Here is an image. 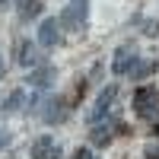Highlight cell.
I'll return each instance as SVG.
<instances>
[{"label":"cell","instance_id":"10","mask_svg":"<svg viewBox=\"0 0 159 159\" xmlns=\"http://www.w3.org/2000/svg\"><path fill=\"white\" fill-rule=\"evenodd\" d=\"M16 13H19V19H35L42 13V0H19Z\"/></svg>","mask_w":159,"mask_h":159},{"label":"cell","instance_id":"16","mask_svg":"<svg viewBox=\"0 0 159 159\" xmlns=\"http://www.w3.org/2000/svg\"><path fill=\"white\" fill-rule=\"evenodd\" d=\"M0 73H3V54H0Z\"/></svg>","mask_w":159,"mask_h":159},{"label":"cell","instance_id":"8","mask_svg":"<svg viewBox=\"0 0 159 159\" xmlns=\"http://www.w3.org/2000/svg\"><path fill=\"white\" fill-rule=\"evenodd\" d=\"M42 61V51H35L32 42H19V64L22 67H32V64Z\"/></svg>","mask_w":159,"mask_h":159},{"label":"cell","instance_id":"11","mask_svg":"<svg viewBox=\"0 0 159 159\" xmlns=\"http://www.w3.org/2000/svg\"><path fill=\"white\" fill-rule=\"evenodd\" d=\"M61 118H64V105H61V99H51V105L45 108V121L54 124V121H61Z\"/></svg>","mask_w":159,"mask_h":159},{"label":"cell","instance_id":"9","mask_svg":"<svg viewBox=\"0 0 159 159\" xmlns=\"http://www.w3.org/2000/svg\"><path fill=\"white\" fill-rule=\"evenodd\" d=\"M29 83H32L35 89H48L51 83H54V67H38V70L29 76Z\"/></svg>","mask_w":159,"mask_h":159},{"label":"cell","instance_id":"7","mask_svg":"<svg viewBox=\"0 0 159 159\" xmlns=\"http://www.w3.org/2000/svg\"><path fill=\"white\" fill-rule=\"evenodd\" d=\"M115 127H118V121H102V124H92V130H89V140L92 143H108L111 137H115Z\"/></svg>","mask_w":159,"mask_h":159},{"label":"cell","instance_id":"5","mask_svg":"<svg viewBox=\"0 0 159 159\" xmlns=\"http://www.w3.org/2000/svg\"><path fill=\"white\" fill-rule=\"evenodd\" d=\"M38 42H42L45 48L61 45V19H45L42 25H38Z\"/></svg>","mask_w":159,"mask_h":159},{"label":"cell","instance_id":"1","mask_svg":"<svg viewBox=\"0 0 159 159\" xmlns=\"http://www.w3.org/2000/svg\"><path fill=\"white\" fill-rule=\"evenodd\" d=\"M134 108H137L140 118H147V121L159 118V92L156 89H140L137 99H134Z\"/></svg>","mask_w":159,"mask_h":159},{"label":"cell","instance_id":"13","mask_svg":"<svg viewBox=\"0 0 159 159\" xmlns=\"http://www.w3.org/2000/svg\"><path fill=\"white\" fill-rule=\"evenodd\" d=\"M22 99H25V92H22V89H16V92H13V96L7 99L3 111H19V108H22Z\"/></svg>","mask_w":159,"mask_h":159},{"label":"cell","instance_id":"2","mask_svg":"<svg viewBox=\"0 0 159 159\" xmlns=\"http://www.w3.org/2000/svg\"><path fill=\"white\" fill-rule=\"evenodd\" d=\"M137 64H140V61H137V48H134V45H121V48L115 51L111 70H115L118 76H130V70H134Z\"/></svg>","mask_w":159,"mask_h":159},{"label":"cell","instance_id":"6","mask_svg":"<svg viewBox=\"0 0 159 159\" xmlns=\"http://www.w3.org/2000/svg\"><path fill=\"white\" fill-rule=\"evenodd\" d=\"M32 156L35 159H57L61 156V147H57V140H51V137H38L32 143Z\"/></svg>","mask_w":159,"mask_h":159},{"label":"cell","instance_id":"15","mask_svg":"<svg viewBox=\"0 0 159 159\" xmlns=\"http://www.w3.org/2000/svg\"><path fill=\"white\" fill-rule=\"evenodd\" d=\"M7 143H10V130H0V150H3Z\"/></svg>","mask_w":159,"mask_h":159},{"label":"cell","instance_id":"4","mask_svg":"<svg viewBox=\"0 0 159 159\" xmlns=\"http://www.w3.org/2000/svg\"><path fill=\"white\" fill-rule=\"evenodd\" d=\"M118 99V86H105L102 92H99V99H96V105L89 108V124H99V118H105V111L111 108V102Z\"/></svg>","mask_w":159,"mask_h":159},{"label":"cell","instance_id":"12","mask_svg":"<svg viewBox=\"0 0 159 159\" xmlns=\"http://www.w3.org/2000/svg\"><path fill=\"white\" fill-rule=\"evenodd\" d=\"M153 70H156V64H153V61H140L137 67L130 70V80H143V76H150Z\"/></svg>","mask_w":159,"mask_h":159},{"label":"cell","instance_id":"3","mask_svg":"<svg viewBox=\"0 0 159 159\" xmlns=\"http://www.w3.org/2000/svg\"><path fill=\"white\" fill-rule=\"evenodd\" d=\"M61 25L70 29V32H80L86 25V3H83V0H73V3L61 13Z\"/></svg>","mask_w":159,"mask_h":159},{"label":"cell","instance_id":"14","mask_svg":"<svg viewBox=\"0 0 159 159\" xmlns=\"http://www.w3.org/2000/svg\"><path fill=\"white\" fill-rule=\"evenodd\" d=\"M73 159H99V156L92 153V150H76V153H73Z\"/></svg>","mask_w":159,"mask_h":159},{"label":"cell","instance_id":"18","mask_svg":"<svg viewBox=\"0 0 159 159\" xmlns=\"http://www.w3.org/2000/svg\"><path fill=\"white\" fill-rule=\"evenodd\" d=\"M83 3H86V0H83Z\"/></svg>","mask_w":159,"mask_h":159},{"label":"cell","instance_id":"17","mask_svg":"<svg viewBox=\"0 0 159 159\" xmlns=\"http://www.w3.org/2000/svg\"><path fill=\"white\" fill-rule=\"evenodd\" d=\"M0 3H7V0H0Z\"/></svg>","mask_w":159,"mask_h":159}]
</instances>
